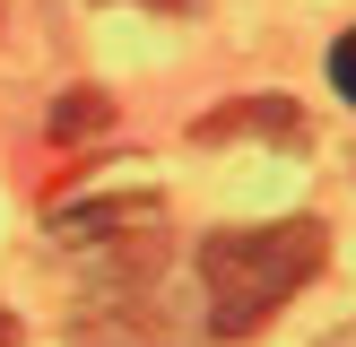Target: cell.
<instances>
[{
  "label": "cell",
  "instance_id": "obj_1",
  "mask_svg": "<svg viewBox=\"0 0 356 347\" xmlns=\"http://www.w3.org/2000/svg\"><path fill=\"white\" fill-rule=\"evenodd\" d=\"M330 235L322 217H278V226H226L200 243V287H209V330L218 339H252L305 278L322 269Z\"/></svg>",
  "mask_w": 356,
  "mask_h": 347
},
{
  "label": "cell",
  "instance_id": "obj_4",
  "mask_svg": "<svg viewBox=\"0 0 356 347\" xmlns=\"http://www.w3.org/2000/svg\"><path fill=\"white\" fill-rule=\"evenodd\" d=\"M0 347H17V330H9V312H0Z\"/></svg>",
  "mask_w": 356,
  "mask_h": 347
},
{
  "label": "cell",
  "instance_id": "obj_3",
  "mask_svg": "<svg viewBox=\"0 0 356 347\" xmlns=\"http://www.w3.org/2000/svg\"><path fill=\"white\" fill-rule=\"evenodd\" d=\"M330 87H339V96L356 104V26L339 35V44H330Z\"/></svg>",
  "mask_w": 356,
  "mask_h": 347
},
{
  "label": "cell",
  "instance_id": "obj_2",
  "mask_svg": "<svg viewBox=\"0 0 356 347\" xmlns=\"http://www.w3.org/2000/svg\"><path fill=\"white\" fill-rule=\"evenodd\" d=\"M87 130H104V96H61V113H52V139H87Z\"/></svg>",
  "mask_w": 356,
  "mask_h": 347
}]
</instances>
